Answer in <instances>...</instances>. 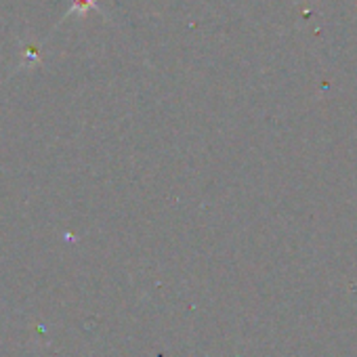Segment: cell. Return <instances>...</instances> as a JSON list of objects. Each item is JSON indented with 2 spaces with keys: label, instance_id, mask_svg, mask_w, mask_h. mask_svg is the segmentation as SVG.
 Returning a JSON list of instances; mask_svg holds the SVG:
<instances>
[{
  "label": "cell",
  "instance_id": "cell-1",
  "mask_svg": "<svg viewBox=\"0 0 357 357\" xmlns=\"http://www.w3.org/2000/svg\"><path fill=\"white\" fill-rule=\"evenodd\" d=\"M97 0H72V5H70V13H76V15H84L89 9L95 7Z\"/></svg>",
  "mask_w": 357,
  "mask_h": 357
}]
</instances>
